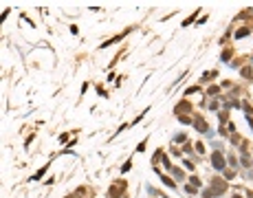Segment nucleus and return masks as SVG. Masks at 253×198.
Wrapping results in <instances>:
<instances>
[{
	"instance_id": "1",
	"label": "nucleus",
	"mask_w": 253,
	"mask_h": 198,
	"mask_svg": "<svg viewBox=\"0 0 253 198\" xmlns=\"http://www.w3.org/2000/svg\"><path fill=\"white\" fill-rule=\"evenodd\" d=\"M211 165L218 169V172H224V169H227V158L222 156V152L220 150H216V152L211 154Z\"/></svg>"
},
{
	"instance_id": "2",
	"label": "nucleus",
	"mask_w": 253,
	"mask_h": 198,
	"mask_svg": "<svg viewBox=\"0 0 253 198\" xmlns=\"http://www.w3.org/2000/svg\"><path fill=\"white\" fill-rule=\"evenodd\" d=\"M211 192H213V196L224 194V192H227V181H222V178H213V181H211Z\"/></svg>"
},
{
	"instance_id": "3",
	"label": "nucleus",
	"mask_w": 253,
	"mask_h": 198,
	"mask_svg": "<svg viewBox=\"0 0 253 198\" xmlns=\"http://www.w3.org/2000/svg\"><path fill=\"white\" fill-rule=\"evenodd\" d=\"M194 128L198 130V132H203V134H205V132H209V128H207V121H205L203 117H194Z\"/></svg>"
},
{
	"instance_id": "4",
	"label": "nucleus",
	"mask_w": 253,
	"mask_h": 198,
	"mask_svg": "<svg viewBox=\"0 0 253 198\" xmlns=\"http://www.w3.org/2000/svg\"><path fill=\"white\" fill-rule=\"evenodd\" d=\"M187 112H192L189 101H181L178 106H176V115H187Z\"/></svg>"
},
{
	"instance_id": "5",
	"label": "nucleus",
	"mask_w": 253,
	"mask_h": 198,
	"mask_svg": "<svg viewBox=\"0 0 253 198\" xmlns=\"http://www.w3.org/2000/svg\"><path fill=\"white\" fill-rule=\"evenodd\" d=\"M172 174H174L176 181H185V172H183L181 167H172Z\"/></svg>"
},
{
	"instance_id": "6",
	"label": "nucleus",
	"mask_w": 253,
	"mask_h": 198,
	"mask_svg": "<svg viewBox=\"0 0 253 198\" xmlns=\"http://www.w3.org/2000/svg\"><path fill=\"white\" fill-rule=\"evenodd\" d=\"M240 75H242L244 79H253V68H251V66H244V68L240 71Z\"/></svg>"
},
{
	"instance_id": "7",
	"label": "nucleus",
	"mask_w": 253,
	"mask_h": 198,
	"mask_svg": "<svg viewBox=\"0 0 253 198\" xmlns=\"http://www.w3.org/2000/svg\"><path fill=\"white\" fill-rule=\"evenodd\" d=\"M249 33H251V29H249V26H244V29H238L233 37H236V40H240V37H247Z\"/></svg>"
},
{
	"instance_id": "8",
	"label": "nucleus",
	"mask_w": 253,
	"mask_h": 198,
	"mask_svg": "<svg viewBox=\"0 0 253 198\" xmlns=\"http://www.w3.org/2000/svg\"><path fill=\"white\" fill-rule=\"evenodd\" d=\"M216 75H218L216 71H207V73H205V75H203V77H200V82H211L213 77H216Z\"/></svg>"
},
{
	"instance_id": "9",
	"label": "nucleus",
	"mask_w": 253,
	"mask_h": 198,
	"mask_svg": "<svg viewBox=\"0 0 253 198\" xmlns=\"http://www.w3.org/2000/svg\"><path fill=\"white\" fill-rule=\"evenodd\" d=\"M158 176H161V181H163V183H165V185H167V187H176V183H174V181H172V178H167V176H165V174H161V172H158Z\"/></svg>"
},
{
	"instance_id": "10",
	"label": "nucleus",
	"mask_w": 253,
	"mask_h": 198,
	"mask_svg": "<svg viewBox=\"0 0 253 198\" xmlns=\"http://www.w3.org/2000/svg\"><path fill=\"white\" fill-rule=\"evenodd\" d=\"M227 165H231L233 169H238V158L233 156V154H231V156H227Z\"/></svg>"
},
{
	"instance_id": "11",
	"label": "nucleus",
	"mask_w": 253,
	"mask_h": 198,
	"mask_svg": "<svg viewBox=\"0 0 253 198\" xmlns=\"http://www.w3.org/2000/svg\"><path fill=\"white\" fill-rule=\"evenodd\" d=\"M207 95H211V97H216V95H220V86H209V90H207Z\"/></svg>"
},
{
	"instance_id": "12",
	"label": "nucleus",
	"mask_w": 253,
	"mask_h": 198,
	"mask_svg": "<svg viewBox=\"0 0 253 198\" xmlns=\"http://www.w3.org/2000/svg\"><path fill=\"white\" fill-rule=\"evenodd\" d=\"M220 60H222V62H229V60H231V49H224V51H222V57H220Z\"/></svg>"
},
{
	"instance_id": "13",
	"label": "nucleus",
	"mask_w": 253,
	"mask_h": 198,
	"mask_svg": "<svg viewBox=\"0 0 253 198\" xmlns=\"http://www.w3.org/2000/svg\"><path fill=\"white\" fill-rule=\"evenodd\" d=\"M178 121H181V123H185V126H189V123H194V119H189V117H185V115H178Z\"/></svg>"
},
{
	"instance_id": "14",
	"label": "nucleus",
	"mask_w": 253,
	"mask_h": 198,
	"mask_svg": "<svg viewBox=\"0 0 253 198\" xmlns=\"http://www.w3.org/2000/svg\"><path fill=\"white\" fill-rule=\"evenodd\" d=\"M194 92H200V86H189L185 90V95H194Z\"/></svg>"
},
{
	"instance_id": "15",
	"label": "nucleus",
	"mask_w": 253,
	"mask_h": 198,
	"mask_svg": "<svg viewBox=\"0 0 253 198\" xmlns=\"http://www.w3.org/2000/svg\"><path fill=\"white\" fill-rule=\"evenodd\" d=\"M242 110H244L247 115H251V112H253V108H251V103H249V101H242Z\"/></svg>"
},
{
	"instance_id": "16",
	"label": "nucleus",
	"mask_w": 253,
	"mask_h": 198,
	"mask_svg": "<svg viewBox=\"0 0 253 198\" xmlns=\"http://www.w3.org/2000/svg\"><path fill=\"white\" fill-rule=\"evenodd\" d=\"M218 119H220V121H227V119H229V110H220V112H218Z\"/></svg>"
},
{
	"instance_id": "17",
	"label": "nucleus",
	"mask_w": 253,
	"mask_h": 198,
	"mask_svg": "<svg viewBox=\"0 0 253 198\" xmlns=\"http://www.w3.org/2000/svg\"><path fill=\"white\" fill-rule=\"evenodd\" d=\"M242 165H244V167H251L253 163H251V158H249V154H244V156H242V161H240Z\"/></svg>"
},
{
	"instance_id": "18",
	"label": "nucleus",
	"mask_w": 253,
	"mask_h": 198,
	"mask_svg": "<svg viewBox=\"0 0 253 198\" xmlns=\"http://www.w3.org/2000/svg\"><path fill=\"white\" fill-rule=\"evenodd\" d=\"M224 178H227V181H231V178H236V172H233V169H224Z\"/></svg>"
},
{
	"instance_id": "19",
	"label": "nucleus",
	"mask_w": 253,
	"mask_h": 198,
	"mask_svg": "<svg viewBox=\"0 0 253 198\" xmlns=\"http://www.w3.org/2000/svg\"><path fill=\"white\" fill-rule=\"evenodd\" d=\"M176 143H185V141H187V134H185V132H183V134H176Z\"/></svg>"
},
{
	"instance_id": "20",
	"label": "nucleus",
	"mask_w": 253,
	"mask_h": 198,
	"mask_svg": "<svg viewBox=\"0 0 253 198\" xmlns=\"http://www.w3.org/2000/svg\"><path fill=\"white\" fill-rule=\"evenodd\" d=\"M196 152L203 156V154H205V143H200V141H198V143H196Z\"/></svg>"
},
{
	"instance_id": "21",
	"label": "nucleus",
	"mask_w": 253,
	"mask_h": 198,
	"mask_svg": "<svg viewBox=\"0 0 253 198\" xmlns=\"http://www.w3.org/2000/svg\"><path fill=\"white\" fill-rule=\"evenodd\" d=\"M209 110L218 112V110H220V103H218V101H211V103H209Z\"/></svg>"
},
{
	"instance_id": "22",
	"label": "nucleus",
	"mask_w": 253,
	"mask_h": 198,
	"mask_svg": "<svg viewBox=\"0 0 253 198\" xmlns=\"http://www.w3.org/2000/svg\"><path fill=\"white\" fill-rule=\"evenodd\" d=\"M189 183H192L194 187H200V178H198V176H192V178H189Z\"/></svg>"
},
{
	"instance_id": "23",
	"label": "nucleus",
	"mask_w": 253,
	"mask_h": 198,
	"mask_svg": "<svg viewBox=\"0 0 253 198\" xmlns=\"http://www.w3.org/2000/svg\"><path fill=\"white\" fill-rule=\"evenodd\" d=\"M183 165H185L187 169H189V172H194V167H196V165H194V163L189 161V158H187V161H183Z\"/></svg>"
},
{
	"instance_id": "24",
	"label": "nucleus",
	"mask_w": 253,
	"mask_h": 198,
	"mask_svg": "<svg viewBox=\"0 0 253 198\" xmlns=\"http://www.w3.org/2000/svg\"><path fill=\"white\" fill-rule=\"evenodd\" d=\"M163 165H165V169H172V165H170V158H167V156H163Z\"/></svg>"
},
{
	"instance_id": "25",
	"label": "nucleus",
	"mask_w": 253,
	"mask_h": 198,
	"mask_svg": "<svg viewBox=\"0 0 253 198\" xmlns=\"http://www.w3.org/2000/svg\"><path fill=\"white\" fill-rule=\"evenodd\" d=\"M231 143H233V145L240 143V137H238V134H231Z\"/></svg>"
},
{
	"instance_id": "26",
	"label": "nucleus",
	"mask_w": 253,
	"mask_h": 198,
	"mask_svg": "<svg viewBox=\"0 0 253 198\" xmlns=\"http://www.w3.org/2000/svg\"><path fill=\"white\" fill-rule=\"evenodd\" d=\"M130 167H132V163H130V161H128V163H126L123 167H121V172H123V174H126V172H128V169H130Z\"/></svg>"
},
{
	"instance_id": "27",
	"label": "nucleus",
	"mask_w": 253,
	"mask_h": 198,
	"mask_svg": "<svg viewBox=\"0 0 253 198\" xmlns=\"http://www.w3.org/2000/svg\"><path fill=\"white\" fill-rule=\"evenodd\" d=\"M233 198H242V196H240V194H233Z\"/></svg>"
},
{
	"instance_id": "28",
	"label": "nucleus",
	"mask_w": 253,
	"mask_h": 198,
	"mask_svg": "<svg viewBox=\"0 0 253 198\" xmlns=\"http://www.w3.org/2000/svg\"><path fill=\"white\" fill-rule=\"evenodd\" d=\"M251 167H253V165H251Z\"/></svg>"
}]
</instances>
